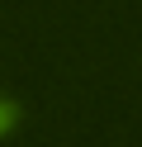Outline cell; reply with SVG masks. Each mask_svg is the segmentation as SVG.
<instances>
[{"label": "cell", "mask_w": 142, "mask_h": 147, "mask_svg": "<svg viewBox=\"0 0 142 147\" xmlns=\"http://www.w3.org/2000/svg\"><path fill=\"white\" fill-rule=\"evenodd\" d=\"M14 119H19V109L9 105V100H0V133H9V128H14Z\"/></svg>", "instance_id": "1"}]
</instances>
